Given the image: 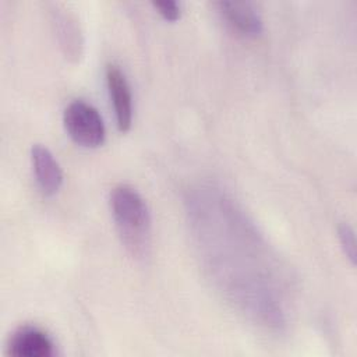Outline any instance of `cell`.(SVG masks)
I'll return each instance as SVG.
<instances>
[{
    "instance_id": "obj_4",
    "label": "cell",
    "mask_w": 357,
    "mask_h": 357,
    "mask_svg": "<svg viewBox=\"0 0 357 357\" xmlns=\"http://www.w3.org/2000/svg\"><path fill=\"white\" fill-rule=\"evenodd\" d=\"M7 353L14 357H53L56 354V344L43 329L25 325L10 336Z\"/></svg>"
},
{
    "instance_id": "obj_8",
    "label": "cell",
    "mask_w": 357,
    "mask_h": 357,
    "mask_svg": "<svg viewBox=\"0 0 357 357\" xmlns=\"http://www.w3.org/2000/svg\"><path fill=\"white\" fill-rule=\"evenodd\" d=\"M337 234L346 257L350 259L351 264H356V234L353 227L347 223H342L337 229Z\"/></svg>"
},
{
    "instance_id": "obj_6",
    "label": "cell",
    "mask_w": 357,
    "mask_h": 357,
    "mask_svg": "<svg viewBox=\"0 0 357 357\" xmlns=\"http://www.w3.org/2000/svg\"><path fill=\"white\" fill-rule=\"evenodd\" d=\"M31 162L40 191L47 197L54 195L63 184V170L54 155L47 146L35 144L31 148Z\"/></svg>"
},
{
    "instance_id": "obj_5",
    "label": "cell",
    "mask_w": 357,
    "mask_h": 357,
    "mask_svg": "<svg viewBox=\"0 0 357 357\" xmlns=\"http://www.w3.org/2000/svg\"><path fill=\"white\" fill-rule=\"evenodd\" d=\"M106 84L113 103L119 131L126 132L132 124V95L124 73L116 64L106 66Z\"/></svg>"
},
{
    "instance_id": "obj_9",
    "label": "cell",
    "mask_w": 357,
    "mask_h": 357,
    "mask_svg": "<svg viewBox=\"0 0 357 357\" xmlns=\"http://www.w3.org/2000/svg\"><path fill=\"white\" fill-rule=\"evenodd\" d=\"M152 4L165 20L176 21L180 18V14H181L180 3L173 0H163V1H153Z\"/></svg>"
},
{
    "instance_id": "obj_3",
    "label": "cell",
    "mask_w": 357,
    "mask_h": 357,
    "mask_svg": "<svg viewBox=\"0 0 357 357\" xmlns=\"http://www.w3.org/2000/svg\"><path fill=\"white\" fill-rule=\"evenodd\" d=\"M50 24L64 57L73 63L79 61L84 54L85 42L77 17L66 7L52 4Z\"/></svg>"
},
{
    "instance_id": "obj_1",
    "label": "cell",
    "mask_w": 357,
    "mask_h": 357,
    "mask_svg": "<svg viewBox=\"0 0 357 357\" xmlns=\"http://www.w3.org/2000/svg\"><path fill=\"white\" fill-rule=\"evenodd\" d=\"M110 209L121 244L134 258H146L151 250L152 219L142 195L131 185H116L110 192Z\"/></svg>"
},
{
    "instance_id": "obj_2",
    "label": "cell",
    "mask_w": 357,
    "mask_h": 357,
    "mask_svg": "<svg viewBox=\"0 0 357 357\" xmlns=\"http://www.w3.org/2000/svg\"><path fill=\"white\" fill-rule=\"evenodd\" d=\"M63 123L71 139L81 146L95 148L105 141L106 128L102 116L82 99H74L66 106Z\"/></svg>"
},
{
    "instance_id": "obj_7",
    "label": "cell",
    "mask_w": 357,
    "mask_h": 357,
    "mask_svg": "<svg viewBox=\"0 0 357 357\" xmlns=\"http://www.w3.org/2000/svg\"><path fill=\"white\" fill-rule=\"evenodd\" d=\"M223 18L238 32L257 36L264 29L261 14L248 1H219L216 3Z\"/></svg>"
}]
</instances>
